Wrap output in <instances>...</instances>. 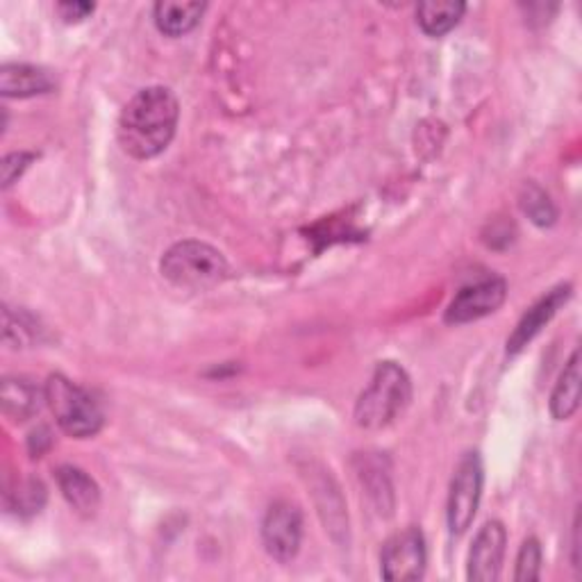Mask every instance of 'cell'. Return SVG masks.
Returning <instances> with one entry per match:
<instances>
[{
	"instance_id": "obj_1",
	"label": "cell",
	"mask_w": 582,
	"mask_h": 582,
	"mask_svg": "<svg viewBox=\"0 0 582 582\" xmlns=\"http://www.w3.org/2000/svg\"><path fill=\"white\" fill-rule=\"evenodd\" d=\"M178 98L167 87L137 91L119 117V141L135 160H150L171 144L178 126Z\"/></svg>"
},
{
	"instance_id": "obj_2",
	"label": "cell",
	"mask_w": 582,
	"mask_h": 582,
	"mask_svg": "<svg viewBox=\"0 0 582 582\" xmlns=\"http://www.w3.org/2000/svg\"><path fill=\"white\" fill-rule=\"evenodd\" d=\"M412 398V383L405 368L396 362H381L372 383L362 392L355 405V421L359 428L381 431L387 428L398 414L405 412Z\"/></svg>"
},
{
	"instance_id": "obj_3",
	"label": "cell",
	"mask_w": 582,
	"mask_h": 582,
	"mask_svg": "<svg viewBox=\"0 0 582 582\" xmlns=\"http://www.w3.org/2000/svg\"><path fill=\"white\" fill-rule=\"evenodd\" d=\"M160 269L171 285L191 292L217 287L230 274L226 257L215 246L196 239H185L174 244L165 253Z\"/></svg>"
},
{
	"instance_id": "obj_4",
	"label": "cell",
	"mask_w": 582,
	"mask_h": 582,
	"mask_svg": "<svg viewBox=\"0 0 582 582\" xmlns=\"http://www.w3.org/2000/svg\"><path fill=\"white\" fill-rule=\"evenodd\" d=\"M46 405L56 416L62 433L76 440H87L98 435L102 428V412L98 403L76 383L62 374H52L46 381Z\"/></svg>"
},
{
	"instance_id": "obj_5",
	"label": "cell",
	"mask_w": 582,
	"mask_h": 582,
	"mask_svg": "<svg viewBox=\"0 0 582 582\" xmlns=\"http://www.w3.org/2000/svg\"><path fill=\"white\" fill-rule=\"evenodd\" d=\"M483 481L485 468L481 455L466 453L455 468L448 494V527L453 535H464L471 527L481 505Z\"/></svg>"
},
{
	"instance_id": "obj_6",
	"label": "cell",
	"mask_w": 582,
	"mask_h": 582,
	"mask_svg": "<svg viewBox=\"0 0 582 582\" xmlns=\"http://www.w3.org/2000/svg\"><path fill=\"white\" fill-rule=\"evenodd\" d=\"M426 540H423L421 531L414 525L405 527V531L396 533L387 540L383 546L381 564H383V578L392 582H405V580H418L426 573Z\"/></svg>"
},
{
	"instance_id": "obj_7",
	"label": "cell",
	"mask_w": 582,
	"mask_h": 582,
	"mask_svg": "<svg viewBox=\"0 0 582 582\" xmlns=\"http://www.w3.org/2000/svg\"><path fill=\"white\" fill-rule=\"evenodd\" d=\"M262 540L274 560H294L303 540V514L298 505L292 501H276L264 516Z\"/></svg>"
},
{
	"instance_id": "obj_8",
	"label": "cell",
	"mask_w": 582,
	"mask_h": 582,
	"mask_svg": "<svg viewBox=\"0 0 582 582\" xmlns=\"http://www.w3.org/2000/svg\"><path fill=\"white\" fill-rule=\"evenodd\" d=\"M507 296V285L503 278H485L475 285H468L464 289H460V294L451 300L448 309H446V324L453 326H462V324H471V322H479L487 314H494Z\"/></svg>"
},
{
	"instance_id": "obj_9",
	"label": "cell",
	"mask_w": 582,
	"mask_h": 582,
	"mask_svg": "<svg viewBox=\"0 0 582 582\" xmlns=\"http://www.w3.org/2000/svg\"><path fill=\"white\" fill-rule=\"evenodd\" d=\"M507 533L503 523L490 521L481 527V533L475 535L473 546L468 551L466 578L473 582H492L501 575L503 558H505Z\"/></svg>"
},
{
	"instance_id": "obj_10",
	"label": "cell",
	"mask_w": 582,
	"mask_h": 582,
	"mask_svg": "<svg viewBox=\"0 0 582 582\" xmlns=\"http://www.w3.org/2000/svg\"><path fill=\"white\" fill-rule=\"evenodd\" d=\"M569 298H571V285H560V287L551 289L544 298H540L531 309L523 314V319L510 335L507 353L516 355L519 351H523L527 344H531Z\"/></svg>"
},
{
	"instance_id": "obj_11",
	"label": "cell",
	"mask_w": 582,
	"mask_h": 582,
	"mask_svg": "<svg viewBox=\"0 0 582 582\" xmlns=\"http://www.w3.org/2000/svg\"><path fill=\"white\" fill-rule=\"evenodd\" d=\"M58 485H60V492L62 496L67 499V503L85 514V516H91L98 505H100V490L98 485L93 483L91 475L78 466H71V464H65L58 468Z\"/></svg>"
},
{
	"instance_id": "obj_12",
	"label": "cell",
	"mask_w": 582,
	"mask_h": 582,
	"mask_svg": "<svg viewBox=\"0 0 582 582\" xmlns=\"http://www.w3.org/2000/svg\"><path fill=\"white\" fill-rule=\"evenodd\" d=\"M205 14V3L194 0H162L152 8V19L157 30L167 37H183L191 32Z\"/></svg>"
},
{
	"instance_id": "obj_13",
	"label": "cell",
	"mask_w": 582,
	"mask_h": 582,
	"mask_svg": "<svg viewBox=\"0 0 582 582\" xmlns=\"http://www.w3.org/2000/svg\"><path fill=\"white\" fill-rule=\"evenodd\" d=\"M56 82L50 73L32 65H3L0 69V93L6 98H30L48 93Z\"/></svg>"
},
{
	"instance_id": "obj_14",
	"label": "cell",
	"mask_w": 582,
	"mask_h": 582,
	"mask_svg": "<svg viewBox=\"0 0 582 582\" xmlns=\"http://www.w3.org/2000/svg\"><path fill=\"white\" fill-rule=\"evenodd\" d=\"M0 401H3V412L12 421H28L39 414L46 403V389H39L28 378H6Z\"/></svg>"
},
{
	"instance_id": "obj_15",
	"label": "cell",
	"mask_w": 582,
	"mask_h": 582,
	"mask_svg": "<svg viewBox=\"0 0 582 582\" xmlns=\"http://www.w3.org/2000/svg\"><path fill=\"white\" fill-rule=\"evenodd\" d=\"M580 351H573L569 362L564 364V372L560 374V381L551 394V414L558 421L571 418L580 407Z\"/></svg>"
},
{
	"instance_id": "obj_16",
	"label": "cell",
	"mask_w": 582,
	"mask_h": 582,
	"mask_svg": "<svg viewBox=\"0 0 582 582\" xmlns=\"http://www.w3.org/2000/svg\"><path fill=\"white\" fill-rule=\"evenodd\" d=\"M464 10L466 6L460 0H428L416 8V19L428 37H444L460 23Z\"/></svg>"
},
{
	"instance_id": "obj_17",
	"label": "cell",
	"mask_w": 582,
	"mask_h": 582,
	"mask_svg": "<svg viewBox=\"0 0 582 582\" xmlns=\"http://www.w3.org/2000/svg\"><path fill=\"white\" fill-rule=\"evenodd\" d=\"M519 205L535 226L549 228L558 221V209L551 200V196L537 185V183H525L519 194Z\"/></svg>"
},
{
	"instance_id": "obj_18",
	"label": "cell",
	"mask_w": 582,
	"mask_h": 582,
	"mask_svg": "<svg viewBox=\"0 0 582 582\" xmlns=\"http://www.w3.org/2000/svg\"><path fill=\"white\" fill-rule=\"evenodd\" d=\"M540 573H542V546L535 537H527L516 555L514 580L533 582V580H540Z\"/></svg>"
},
{
	"instance_id": "obj_19",
	"label": "cell",
	"mask_w": 582,
	"mask_h": 582,
	"mask_svg": "<svg viewBox=\"0 0 582 582\" xmlns=\"http://www.w3.org/2000/svg\"><path fill=\"white\" fill-rule=\"evenodd\" d=\"M34 160V155L32 152H12L8 155L6 160H3V187H12L21 174L30 167V162Z\"/></svg>"
},
{
	"instance_id": "obj_20",
	"label": "cell",
	"mask_w": 582,
	"mask_h": 582,
	"mask_svg": "<svg viewBox=\"0 0 582 582\" xmlns=\"http://www.w3.org/2000/svg\"><path fill=\"white\" fill-rule=\"evenodd\" d=\"M46 501V490L39 481H30L19 494H17V507L19 510H30V512H39V507Z\"/></svg>"
},
{
	"instance_id": "obj_21",
	"label": "cell",
	"mask_w": 582,
	"mask_h": 582,
	"mask_svg": "<svg viewBox=\"0 0 582 582\" xmlns=\"http://www.w3.org/2000/svg\"><path fill=\"white\" fill-rule=\"evenodd\" d=\"M96 6L93 3H80V0H73V3H60L58 12L67 23H80L89 14H93Z\"/></svg>"
}]
</instances>
